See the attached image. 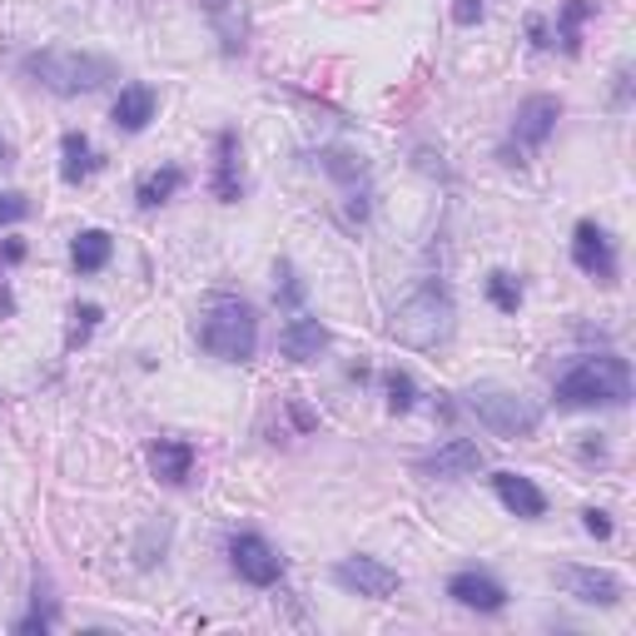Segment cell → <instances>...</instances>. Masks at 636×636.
Here are the masks:
<instances>
[{"mask_svg":"<svg viewBox=\"0 0 636 636\" xmlns=\"http://www.w3.org/2000/svg\"><path fill=\"white\" fill-rule=\"evenodd\" d=\"M632 398V368L616 353L576 358L556 378V407H622Z\"/></svg>","mask_w":636,"mask_h":636,"instance_id":"6da1fadb","label":"cell"},{"mask_svg":"<svg viewBox=\"0 0 636 636\" xmlns=\"http://www.w3.org/2000/svg\"><path fill=\"white\" fill-rule=\"evenodd\" d=\"M199 348L214 353L219 363H248L258 348V314L254 304L234 294H214L199 318Z\"/></svg>","mask_w":636,"mask_h":636,"instance_id":"7a4b0ae2","label":"cell"},{"mask_svg":"<svg viewBox=\"0 0 636 636\" xmlns=\"http://www.w3.org/2000/svg\"><path fill=\"white\" fill-rule=\"evenodd\" d=\"M25 75L35 85H45L50 95H95L99 85L115 80V60H99L85 55V50H65V45H50L25 55Z\"/></svg>","mask_w":636,"mask_h":636,"instance_id":"3957f363","label":"cell"},{"mask_svg":"<svg viewBox=\"0 0 636 636\" xmlns=\"http://www.w3.org/2000/svg\"><path fill=\"white\" fill-rule=\"evenodd\" d=\"M388 333L403 348H423V353L447 343V338H453V294H447L443 284H423L407 304H398Z\"/></svg>","mask_w":636,"mask_h":636,"instance_id":"277c9868","label":"cell"},{"mask_svg":"<svg viewBox=\"0 0 636 636\" xmlns=\"http://www.w3.org/2000/svg\"><path fill=\"white\" fill-rule=\"evenodd\" d=\"M467 413H477V423L492 437H502V443H522V437H532L542 427V407L532 398L512 393V388H497V383L467 388Z\"/></svg>","mask_w":636,"mask_h":636,"instance_id":"5b68a950","label":"cell"},{"mask_svg":"<svg viewBox=\"0 0 636 636\" xmlns=\"http://www.w3.org/2000/svg\"><path fill=\"white\" fill-rule=\"evenodd\" d=\"M333 582L348 586V592H358V596L388 602V596L403 586V576H398L388 562H378V556H343V562L333 566Z\"/></svg>","mask_w":636,"mask_h":636,"instance_id":"8992f818","label":"cell"},{"mask_svg":"<svg viewBox=\"0 0 636 636\" xmlns=\"http://www.w3.org/2000/svg\"><path fill=\"white\" fill-rule=\"evenodd\" d=\"M572 264L582 268L586 278H596V284H616V248L602 224L582 219V224L572 229Z\"/></svg>","mask_w":636,"mask_h":636,"instance_id":"52a82bcc","label":"cell"},{"mask_svg":"<svg viewBox=\"0 0 636 636\" xmlns=\"http://www.w3.org/2000/svg\"><path fill=\"white\" fill-rule=\"evenodd\" d=\"M229 556H234V572L244 576L248 586H274L278 576H284V556L258 532H239L234 542H229Z\"/></svg>","mask_w":636,"mask_h":636,"instance_id":"ba28073f","label":"cell"},{"mask_svg":"<svg viewBox=\"0 0 636 636\" xmlns=\"http://www.w3.org/2000/svg\"><path fill=\"white\" fill-rule=\"evenodd\" d=\"M552 576L566 586V596H576V602H586V606H616L626 596L622 576L596 572V566H556Z\"/></svg>","mask_w":636,"mask_h":636,"instance_id":"9c48e42d","label":"cell"},{"mask_svg":"<svg viewBox=\"0 0 636 636\" xmlns=\"http://www.w3.org/2000/svg\"><path fill=\"white\" fill-rule=\"evenodd\" d=\"M447 596L457 606H467V612H502L507 606V586L497 576L477 572V566H463V572L447 576Z\"/></svg>","mask_w":636,"mask_h":636,"instance_id":"30bf717a","label":"cell"},{"mask_svg":"<svg viewBox=\"0 0 636 636\" xmlns=\"http://www.w3.org/2000/svg\"><path fill=\"white\" fill-rule=\"evenodd\" d=\"M477 467H483V447L473 437H447L443 447L417 457V473L423 477H473Z\"/></svg>","mask_w":636,"mask_h":636,"instance_id":"8fae6325","label":"cell"},{"mask_svg":"<svg viewBox=\"0 0 636 636\" xmlns=\"http://www.w3.org/2000/svg\"><path fill=\"white\" fill-rule=\"evenodd\" d=\"M556 119H562V99L556 95H527L522 105H517V115H512V135L522 139V145H547V135L556 129Z\"/></svg>","mask_w":636,"mask_h":636,"instance_id":"7c38bea8","label":"cell"},{"mask_svg":"<svg viewBox=\"0 0 636 636\" xmlns=\"http://www.w3.org/2000/svg\"><path fill=\"white\" fill-rule=\"evenodd\" d=\"M219 204H239L244 194V179H239V135L234 129H219L214 139V179H209Z\"/></svg>","mask_w":636,"mask_h":636,"instance_id":"4fadbf2b","label":"cell"},{"mask_svg":"<svg viewBox=\"0 0 636 636\" xmlns=\"http://www.w3.org/2000/svg\"><path fill=\"white\" fill-rule=\"evenodd\" d=\"M145 463L159 483L179 487L189 477V467H194V447H189L184 437H155V443L145 447Z\"/></svg>","mask_w":636,"mask_h":636,"instance_id":"5bb4252c","label":"cell"},{"mask_svg":"<svg viewBox=\"0 0 636 636\" xmlns=\"http://www.w3.org/2000/svg\"><path fill=\"white\" fill-rule=\"evenodd\" d=\"M492 487H497V497H502V507L512 517L537 522V517L547 512V497H542V487H537L532 477H522V473H492Z\"/></svg>","mask_w":636,"mask_h":636,"instance_id":"9a60e30c","label":"cell"},{"mask_svg":"<svg viewBox=\"0 0 636 636\" xmlns=\"http://www.w3.org/2000/svg\"><path fill=\"white\" fill-rule=\"evenodd\" d=\"M278 348H284L288 363H314L328 348V328L318 324V318H294V324L278 333Z\"/></svg>","mask_w":636,"mask_h":636,"instance_id":"2e32d148","label":"cell"},{"mask_svg":"<svg viewBox=\"0 0 636 636\" xmlns=\"http://www.w3.org/2000/svg\"><path fill=\"white\" fill-rule=\"evenodd\" d=\"M155 89L149 85H125L115 99V109H109V119H115V129H125V135H139V129L155 119Z\"/></svg>","mask_w":636,"mask_h":636,"instance_id":"e0dca14e","label":"cell"},{"mask_svg":"<svg viewBox=\"0 0 636 636\" xmlns=\"http://www.w3.org/2000/svg\"><path fill=\"white\" fill-rule=\"evenodd\" d=\"M89 174H95V149H89V139L80 135V129H70V135L60 139V179H65V184H85Z\"/></svg>","mask_w":636,"mask_h":636,"instance_id":"ac0fdd59","label":"cell"},{"mask_svg":"<svg viewBox=\"0 0 636 636\" xmlns=\"http://www.w3.org/2000/svg\"><path fill=\"white\" fill-rule=\"evenodd\" d=\"M109 254H115V239H109L105 229H85V234H75V244H70V264H75L80 274H99V268L109 264Z\"/></svg>","mask_w":636,"mask_h":636,"instance_id":"d6986e66","label":"cell"},{"mask_svg":"<svg viewBox=\"0 0 636 636\" xmlns=\"http://www.w3.org/2000/svg\"><path fill=\"white\" fill-rule=\"evenodd\" d=\"M179 189H184V169H179V165H165V169H149V174L139 179L135 199H139V209H159V204H169Z\"/></svg>","mask_w":636,"mask_h":636,"instance_id":"ffe728a7","label":"cell"},{"mask_svg":"<svg viewBox=\"0 0 636 636\" xmlns=\"http://www.w3.org/2000/svg\"><path fill=\"white\" fill-rule=\"evenodd\" d=\"M596 15V0H566L562 15H556V40H562L566 55H576L582 50V20Z\"/></svg>","mask_w":636,"mask_h":636,"instance_id":"44dd1931","label":"cell"},{"mask_svg":"<svg viewBox=\"0 0 636 636\" xmlns=\"http://www.w3.org/2000/svg\"><path fill=\"white\" fill-rule=\"evenodd\" d=\"M204 10H209V20L219 25L224 50H229V55H239V50H244V15H234V6H229V0H204Z\"/></svg>","mask_w":636,"mask_h":636,"instance_id":"7402d4cb","label":"cell"},{"mask_svg":"<svg viewBox=\"0 0 636 636\" xmlns=\"http://www.w3.org/2000/svg\"><path fill=\"white\" fill-rule=\"evenodd\" d=\"M487 298L497 304V314H517V308H522V284H517L507 268H492V274H487Z\"/></svg>","mask_w":636,"mask_h":636,"instance_id":"603a6c76","label":"cell"},{"mask_svg":"<svg viewBox=\"0 0 636 636\" xmlns=\"http://www.w3.org/2000/svg\"><path fill=\"white\" fill-rule=\"evenodd\" d=\"M383 388H388V407H393V413H407V407L417 403V388H413V378H407L403 368H388Z\"/></svg>","mask_w":636,"mask_h":636,"instance_id":"cb8c5ba5","label":"cell"},{"mask_svg":"<svg viewBox=\"0 0 636 636\" xmlns=\"http://www.w3.org/2000/svg\"><path fill=\"white\" fill-rule=\"evenodd\" d=\"M70 318H75V324H70V333H65V348H80L89 333H95L99 308H95V304H75V314H70Z\"/></svg>","mask_w":636,"mask_h":636,"instance_id":"d4e9b609","label":"cell"},{"mask_svg":"<svg viewBox=\"0 0 636 636\" xmlns=\"http://www.w3.org/2000/svg\"><path fill=\"white\" fill-rule=\"evenodd\" d=\"M274 274H278V304H284V308L304 304V284H298V274H294V264H288V258L274 268Z\"/></svg>","mask_w":636,"mask_h":636,"instance_id":"484cf974","label":"cell"},{"mask_svg":"<svg viewBox=\"0 0 636 636\" xmlns=\"http://www.w3.org/2000/svg\"><path fill=\"white\" fill-rule=\"evenodd\" d=\"M30 214V199L25 194H0V229L6 224H20Z\"/></svg>","mask_w":636,"mask_h":636,"instance_id":"4316f807","label":"cell"},{"mask_svg":"<svg viewBox=\"0 0 636 636\" xmlns=\"http://www.w3.org/2000/svg\"><path fill=\"white\" fill-rule=\"evenodd\" d=\"M582 527H586L592 537H612V517H606L602 507H586V512H582Z\"/></svg>","mask_w":636,"mask_h":636,"instance_id":"83f0119b","label":"cell"},{"mask_svg":"<svg viewBox=\"0 0 636 636\" xmlns=\"http://www.w3.org/2000/svg\"><path fill=\"white\" fill-rule=\"evenodd\" d=\"M453 20H457V25H477V20H483V0H457Z\"/></svg>","mask_w":636,"mask_h":636,"instance_id":"f1b7e54d","label":"cell"},{"mask_svg":"<svg viewBox=\"0 0 636 636\" xmlns=\"http://www.w3.org/2000/svg\"><path fill=\"white\" fill-rule=\"evenodd\" d=\"M0 258H6V264H20V258H25V244H20V239H6V244H0Z\"/></svg>","mask_w":636,"mask_h":636,"instance_id":"f546056e","label":"cell"}]
</instances>
